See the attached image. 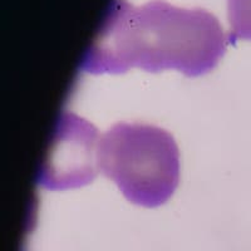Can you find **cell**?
<instances>
[{"mask_svg": "<svg viewBox=\"0 0 251 251\" xmlns=\"http://www.w3.org/2000/svg\"><path fill=\"white\" fill-rule=\"evenodd\" d=\"M228 42L251 40V0H227Z\"/></svg>", "mask_w": 251, "mask_h": 251, "instance_id": "cell-4", "label": "cell"}, {"mask_svg": "<svg viewBox=\"0 0 251 251\" xmlns=\"http://www.w3.org/2000/svg\"><path fill=\"white\" fill-rule=\"evenodd\" d=\"M98 145V131L92 123L63 112L37 177L38 185L47 190H68L92 182L100 171Z\"/></svg>", "mask_w": 251, "mask_h": 251, "instance_id": "cell-3", "label": "cell"}, {"mask_svg": "<svg viewBox=\"0 0 251 251\" xmlns=\"http://www.w3.org/2000/svg\"><path fill=\"white\" fill-rule=\"evenodd\" d=\"M98 166L134 205L157 207L180 180V153L166 129L146 123L118 122L100 138Z\"/></svg>", "mask_w": 251, "mask_h": 251, "instance_id": "cell-2", "label": "cell"}, {"mask_svg": "<svg viewBox=\"0 0 251 251\" xmlns=\"http://www.w3.org/2000/svg\"><path fill=\"white\" fill-rule=\"evenodd\" d=\"M228 43L219 19L202 8L114 0L79 68L89 75L176 69L197 77L217 66Z\"/></svg>", "mask_w": 251, "mask_h": 251, "instance_id": "cell-1", "label": "cell"}]
</instances>
